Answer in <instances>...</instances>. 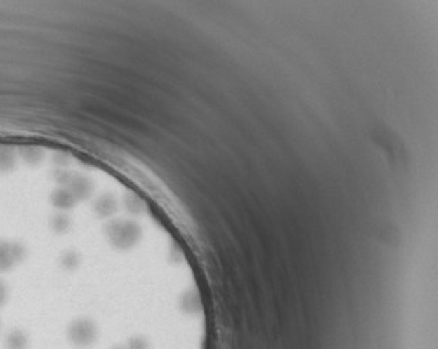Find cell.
<instances>
[{
  "label": "cell",
  "instance_id": "3957f363",
  "mask_svg": "<svg viewBox=\"0 0 438 349\" xmlns=\"http://www.w3.org/2000/svg\"><path fill=\"white\" fill-rule=\"evenodd\" d=\"M7 294H8V289H7L6 283L0 279V306L4 305V302L7 301Z\"/></svg>",
  "mask_w": 438,
  "mask_h": 349
},
{
  "label": "cell",
  "instance_id": "7a4b0ae2",
  "mask_svg": "<svg viewBox=\"0 0 438 349\" xmlns=\"http://www.w3.org/2000/svg\"><path fill=\"white\" fill-rule=\"evenodd\" d=\"M28 336L21 330H13L6 337V348L27 349L28 348Z\"/></svg>",
  "mask_w": 438,
  "mask_h": 349
},
{
  "label": "cell",
  "instance_id": "6da1fadb",
  "mask_svg": "<svg viewBox=\"0 0 438 349\" xmlns=\"http://www.w3.org/2000/svg\"><path fill=\"white\" fill-rule=\"evenodd\" d=\"M98 338L96 324L86 317L74 320L68 327V340L78 348L91 347Z\"/></svg>",
  "mask_w": 438,
  "mask_h": 349
},
{
  "label": "cell",
  "instance_id": "277c9868",
  "mask_svg": "<svg viewBox=\"0 0 438 349\" xmlns=\"http://www.w3.org/2000/svg\"><path fill=\"white\" fill-rule=\"evenodd\" d=\"M129 341V340H128ZM128 341L125 343V344H119V345H115V347H112L111 349H131L129 348V345H128Z\"/></svg>",
  "mask_w": 438,
  "mask_h": 349
}]
</instances>
